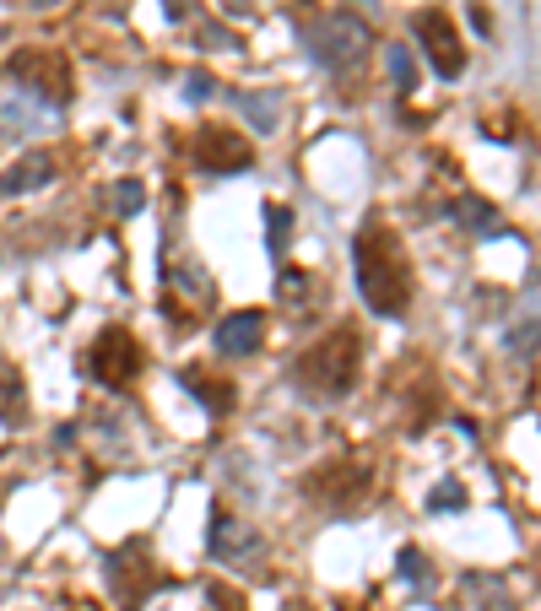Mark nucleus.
<instances>
[{"mask_svg": "<svg viewBox=\"0 0 541 611\" xmlns=\"http://www.w3.org/2000/svg\"><path fill=\"white\" fill-rule=\"evenodd\" d=\"M352 260H358V292L368 298V309L385 314V320H401L406 303H412V265H406V249L385 222H363L358 238H352Z\"/></svg>", "mask_w": 541, "mask_h": 611, "instance_id": "1", "label": "nucleus"}, {"mask_svg": "<svg viewBox=\"0 0 541 611\" xmlns=\"http://www.w3.org/2000/svg\"><path fill=\"white\" fill-rule=\"evenodd\" d=\"M358 368H363V336L352 325H336L331 336L314 341V347L298 357V384L314 401H341V395L358 384Z\"/></svg>", "mask_w": 541, "mask_h": 611, "instance_id": "2", "label": "nucleus"}, {"mask_svg": "<svg viewBox=\"0 0 541 611\" xmlns=\"http://www.w3.org/2000/svg\"><path fill=\"white\" fill-rule=\"evenodd\" d=\"M303 44H309V55L320 60L325 71H347V65L363 60L374 33H368V22L352 17V11H325V17H314L309 28H303Z\"/></svg>", "mask_w": 541, "mask_h": 611, "instance_id": "3", "label": "nucleus"}, {"mask_svg": "<svg viewBox=\"0 0 541 611\" xmlns=\"http://www.w3.org/2000/svg\"><path fill=\"white\" fill-rule=\"evenodd\" d=\"M87 374L98 379V384H109V390H125V384L141 374V347H136V336H130V330H120V325L98 330V341H92V352H87Z\"/></svg>", "mask_w": 541, "mask_h": 611, "instance_id": "4", "label": "nucleus"}, {"mask_svg": "<svg viewBox=\"0 0 541 611\" xmlns=\"http://www.w3.org/2000/svg\"><path fill=\"white\" fill-rule=\"evenodd\" d=\"M11 76H17L33 98H44V92H49V103L71 98V65H65L60 49H17V55H11Z\"/></svg>", "mask_w": 541, "mask_h": 611, "instance_id": "5", "label": "nucleus"}, {"mask_svg": "<svg viewBox=\"0 0 541 611\" xmlns=\"http://www.w3.org/2000/svg\"><path fill=\"white\" fill-rule=\"evenodd\" d=\"M309 498L325 503V509H358L368 498V466L363 460H331V466H320L309 476Z\"/></svg>", "mask_w": 541, "mask_h": 611, "instance_id": "6", "label": "nucleus"}, {"mask_svg": "<svg viewBox=\"0 0 541 611\" xmlns=\"http://www.w3.org/2000/svg\"><path fill=\"white\" fill-rule=\"evenodd\" d=\"M195 163H201L206 174H244V168L255 163V146L244 136H233V130H222V125H206V130H195Z\"/></svg>", "mask_w": 541, "mask_h": 611, "instance_id": "7", "label": "nucleus"}, {"mask_svg": "<svg viewBox=\"0 0 541 611\" xmlns=\"http://www.w3.org/2000/svg\"><path fill=\"white\" fill-rule=\"evenodd\" d=\"M417 38H422L428 65L444 76V82H455V76L466 71V49H460V38H455V28H450L444 11H422V17H417Z\"/></svg>", "mask_w": 541, "mask_h": 611, "instance_id": "8", "label": "nucleus"}, {"mask_svg": "<svg viewBox=\"0 0 541 611\" xmlns=\"http://www.w3.org/2000/svg\"><path fill=\"white\" fill-rule=\"evenodd\" d=\"M211 552H217V563H244V557L260 552V530L233 520L228 509H211Z\"/></svg>", "mask_w": 541, "mask_h": 611, "instance_id": "9", "label": "nucleus"}, {"mask_svg": "<svg viewBox=\"0 0 541 611\" xmlns=\"http://www.w3.org/2000/svg\"><path fill=\"white\" fill-rule=\"evenodd\" d=\"M260 336H266V314L260 309H233L228 320H217V352H228V357L260 352Z\"/></svg>", "mask_w": 541, "mask_h": 611, "instance_id": "10", "label": "nucleus"}, {"mask_svg": "<svg viewBox=\"0 0 541 611\" xmlns=\"http://www.w3.org/2000/svg\"><path fill=\"white\" fill-rule=\"evenodd\" d=\"M49 179H55V157L28 152V157H17V163L0 174V201H11V195H33V190H44Z\"/></svg>", "mask_w": 541, "mask_h": 611, "instance_id": "11", "label": "nucleus"}, {"mask_svg": "<svg viewBox=\"0 0 541 611\" xmlns=\"http://www.w3.org/2000/svg\"><path fill=\"white\" fill-rule=\"evenodd\" d=\"M179 384H184V390H195V401H201L206 411H217V417H228V411H233V384L228 379H206L201 368H184Z\"/></svg>", "mask_w": 541, "mask_h": 611, "instance_id": "12", "label": "nucleus"}, {"mask_svg": "<svg viewBox=\"0 0 541 611\" xmlns=\"http://www.w3.org/2000/svg\"><path fill=\"white\" fill-rule=\"evenodd\" d=\"M233 103H239V109L249 114V125L260 130V136H271L276 125H282V98H276V92H233Z\"/></svg>", "mask_w": 541, "mask_h": 611, "instance_id": "13", "label": "nucleus"}, {"mask_svg": "<svg viewBox=\"0 0 541 611\" xmlns=\"http://www.w3.org/2000/svg\"><path fill=\"white\" fill-rule=\"evenodd\" d=\"M450 217L460 222V228H471V233H493V222H498V211L477 201V195H455L450 201Z\"/></svg>", "mask_w": 541, "mask_h": 611, "instance_id": "14", "label": "nucleus"}, {"mask_svg": "<svg viewBox=\"0 0 541 611\" xmlns=\"http://www.w3.org/2000/svg\"><path fill=\"white\" fill-rule=\"evenodd\" d=\"M28 417V401H22V379H17V368H0V422H17Z\"/></svg>", "mask_w": 541, "mask_h": 611, "instance_id": "15", "label": "nucleus"}, {"mask_svg": "<svg viewBox=\"0 0 541 611\" xmlns=\"http://www.w3.org/2000/svg\"><path fill=\"white\" fill-rule=\"evenodd\" d=\"M266 222H271V255H282V249H287V238H293V211H287V206H266Z\"/></svg>", "mask_w": 541, "mask_h": 611, "instance_id": "16", "label": "nucleus"}, {"mask_svg": "<svg viewBox=\"0 0 541 611\" xmlns=\"http://www.w3.org/2000/svg\"><path fill=\"white\" fill-rule=\"evenodd\" d=\"M428 509H433V514L466 509V487H460V482H439V487H433V493H428Z\"/></svg>", "mask_w": 541, "mask_h": 611, "instance_id": "17", "label": "nucleus"}, {"mask_svg": "<svg viewBox=\"0 0 541 611\" xmlns=\"http://www.w3.org/2000/svg\"><path fill=\"white\" fill-rule=\"evenodd\" d=\"M141 206H147V184H141V179H120V190H114V211L130 217V211H141Z\"/></svg>", "mask_w": 541, "mask_h": 611, "instance_id": "18", "label": "nucleus"}, {"mask_svg": "<svg viewBox=\"0 0 541 611\" xmlns=\"http://www.w3.org/2000/svg\"><path fill=\"white\" fill-rule=\"evenodd\" d=\"M390 76H395V87H401V92L417 87V65H412V55H406V49H395V44H390Z\"/></svg>", "mask_w": 541, "mask_h": 611, "instance_id": "19", "label": "nucleus"}, {"mask_svg": "<svg viewBox=\"0 0 541 611\" xmlns=\"http://www.w3.org/2000/svg\"><path fill=\"white\" fill-rule=\"evenodd\" d=\"M211 92H217V76H211V71H190V76H184V98H190V103H206Z\"/></svg>", "mask_w": 541, "mask_h": 611, "instance_id": "20", "label": "nucleus"}, {"mask_svg": "<svg viewBox=\"0 0 541 611\" xmlns=\"http://www.w3.org/2000/svg\"><path fill=\"white\" fill-rule=\"evenodd\" d=\"M401 579L406 584H428V563H422L417 547H401Z\"/></svg>", "mask_w": 541, "mask_h": 611, "instance_id": "21", "label": "nucleus"}, {"mask_svg": "<svg viewBox=\"0 0 541 611\" xmlns=\"http://www.w3.org/2000/svg\"><path fill=\"white\" fill-rule=\"evenodd\" d=\"M298 292H309V282L298 271H282V298H298Z\"/></svg>", "mask_w": 541, "mask_h": 611, "instance_id": "22", "label": "nucleus"}]
</instances>
